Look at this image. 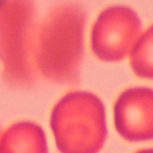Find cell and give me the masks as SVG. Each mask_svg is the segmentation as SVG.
<instances>
[{
  "mask_svg": "<svg viewBox=\"0 0 153 153\" xmlns=\"http://www.w3.org/2000/svg\"><path fill=\"white\" fill-rule=\"evenodd\" d=\"M0 153H48L45 134L35 122L14 123L1 134Z\"/></svg>",
  "mask_w": 153,
  "mask_h": 153,
  "instance_id": "8992f818",
  "label": "cell"
},
{
  "mask_svg": "<svg viewBox=\"0 0 153 153\" xmlns=\"http://www.w3.org/2000/svg\"><path fill=\"white\" fill-rule=\"evenodd\" d=\"M136 153H153V148H148V149H141Z\"/></svg>",
  "mask_w": 153,
  "mask_h": 153,
  "instance_id": "ba28073f",
  "label": "cell"
},
{
  "mask_svg": "<svg viewBox=\"0 0 153 153\" xmlns=\"http://www.w3.org/2000/svg\"><path fill=\"white\" fill-rule=\"evenodd\" d=\"M1 134H2V130H1V127H0V137H1Z\"/></svg>",
  "mask_w": 153,
  "mask_h": 153,
  "instance_id": "9c48e42d",
  "label": "cell"
},
{
  "mask_svg": "<svg viewBox=\"0 0 153 153\" xmlns=\"http://www.w3.org/2000/svg\"><path fill=\"white\" fill-rule=\"evenodd\" d=\"M86 11L75 1L54 5L38 23L35 65L39 80L56 85L78 80L84 57Z\"/></svg>",
  "mask_w": 153,
  "mask_h": 153,
  "instance_id": "6da1fadb",
  "label": "cell"
},
{
  "mask_svg": "<svg viewBox=\"0 0 153 153\" xmlns=\"http://www.w3.org/2000/svg\"><path fill=\"white\" fill-rule=\"evenodd\" d=\"M50 128L61 153H98L106 139L105 109L93 93H67L54 106Z\"/></svg>",
  "mask_w": 153,
  "mask_h": 153,
  "instance_id": "3957f363",
  "label": "cell"
},
{
  "mask_svg": "<svg viewBox=\"0 0 153 153\" xmlns=\"http://www.w3.org/2000/svg\"><path fill=\"white\" fill-rule=\"evenodd\" d=\"M117 133L127 141L153 140V90L130 87L123 91L114 105Z\"/></svg>",
  "mask_w": 153,
  "mask_h": 153,
  "instance_id": "5b68a950",
  "label": "cell"
},
{
  "mask_svg": "<svg viewBox=\"0 0 153 153\" xmlns=\"http://www.w3.org/2000/svg\"><path fill=\"white\" fill-rule=\"evenodd\" d=\"M38 23L35 0H0L1 75L13 88H30L39 81L35 65Z\"/></svg>",
  "mask_w": 153,
  "mask_h": 153,
  "instance_id": "7a4b0ae2",
  "label": "cell"
},
{
  "mask_svg": "<svg viewBox=\"0 0 153 153\" xmlns=\"http://www.w3.org/2000/svg\"><path fill=\"white\" fill-rule=\"evenodd\" d=\"M142 32V23L135 10L127 5L103 8L91 29V49L105 62H116L129 55Z\"/></svg>",
  "mask_w": 153,
  "mask_h": 153,
  "instance_id": "277c9868",
  "label": "cell"
},
{
  "mask_svg": "<svg viewBox=\"0 0 153 153\" xmlns=\"http://www.w3.org/2000/svg\"><path fill=\"white\" fill-rule=\"evenodd\" d=\"M131 71L142 79H153V24L141 32L129 53Z\"/></svg>",
  "mask_w": 153,
  "mask_h": 153,
  "instance_id": "52a82bcc",
  "label": "cell"
}]
</instances>
